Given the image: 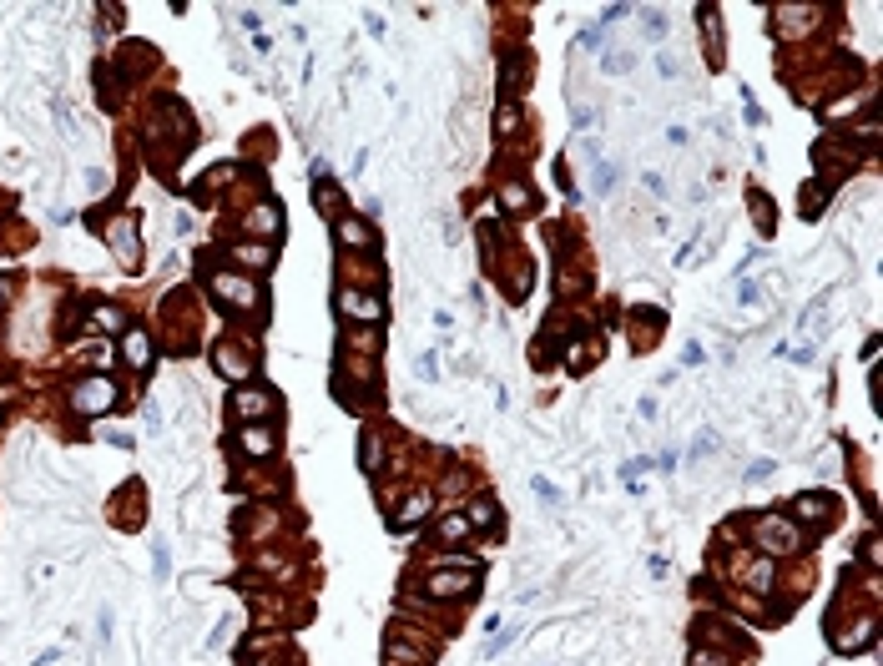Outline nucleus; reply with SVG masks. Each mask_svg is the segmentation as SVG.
Wrapping results in <instances>:
<instances>
[{"mask_svg": "<svg viewBox=\"0 0 883 666\" xmlns=\"http://www.w3.org/2000/svg\"><path fill=\"white\" fill-rule=\"evenodd\" d=\"M762 540H772V550H793V545H798V530L783 525V520H762Z\"/></svg>", "mask_w": 883, "mask_h": 666, "instance_id": "nucleus-6", "label": "nucleus"}, {"mask_svg": "<svg viewBox=\"0 0 883 666\" xmlns=\"http://www.w3.org/2000/svg\"><path fill=\"white\" fill-rule=\"evenodd\" d=\"M339 303H344V313H349V318H369V323H374V318H384V308H379L374 298H364V293H344Z\"/></svg>", "mask_w": 883, "mask_h": 666, "instance_id": "nucleus-5", "label": "nucleus"}, {"mask_svg": "<svg viewBox=\"0 0 883 666\" xmlns=\"http://www.w3.org/2000/svg\"><path fill=\"white\" fill-rule=\"evenodd\" d=\"M147 359H152L147 333H127V364H132V369H147Z\"/></svg>", "mask_w": 883, "mask_h": 666, "instance_id": "nucleus-8", "label": "nucleus"}, {"mask_svg": "<svg viewBox=\"0 0 883 666\" xmlns=\"http://www.w3.org/2000/svg\"><path fill=\"white\" fill-rule=\"evenodd\" d=\"M616 172H621L616 162H601V166H596V192H611V187H616Z\"/></svg>", "mask_w": 883, "mask_h": 666, "instance_id": "nucleus-12", "label": "nucleus"}, {"mask_svg": "<svg viewBox=\"0 0 883 666\" xmlns=\"http://www.w3.org/2000/svg\"><path fill=\"white\" fill-rule=\"evenodd\" d=\"M112 248H117L122 263H132V268L142 263V243H137V228H132V222H117V228H112Z\"/></svg>", "mask_w": 883, "mask_h": 666, "instance_id": "nucleus-3", "label": "nucleus"}, {"mask_svg": "<svg viewBox=\"0 0 883 666\" xmlns=\"http://www.w3.org/2000/svg\"><path fill=\"white\" fill-rule=\"evenodd\" d=\"M91 323H96V328H122V313H117V308H96Z\"/></svg>", "mask_w": 883, "mask_h": 666, "instance_id": "nucleus-14", "label": "nucleus"}, {"mask_svg": "<svg viewBox=\"0 0 883 666\" xmlns=\"http://www.w3.org/2000/svg\"><path fill=\"white\" fill-rule=\"evenodd\" d=\"M167 566H172V561H167V545H157V555H152V571H157V581L167 576Z\"/></svg>", "mask_w": 883, "mask_h": 666, "instance_id": "nucleus-19", "label": "nucleus"}, {"mask_svg": "<svg viewBox=\"0 0 883 666\" xmlns=\"http://www.w3.org/2000/svg\"><path fill=\"white\" fill-rule=\"evenodd\" d=\"M712 444H717L712 434H697V444H692V450H687V465H692V460H702V455L712 450Z\"/></svg>", "mask_w": 883, "mask_h": 666, "instance_id": "nucleus-18", "label": "nucleus"}, {"mask_svg": "<svg viewBox=\"0 0 883 666\" xmlns=\"http://www.w3.org/2000/svg\"><path fill=\"white\" fill-rule=\"evenodd\" d=\"M243 450L268 455V450H273V434H268V429H243Z\"/></svg>", "mask_w": 883, "mask_h": 666, "instance_id": "nucleus-10", "label": "nucleus"}, {"mask_svg": "<svg viewBox=\"0 0 883 666\" xmlns=\"http://www.w3.org/2000/svg\"><path fill=\"white\" fill-rule=\"evenodd\" d=\"M470 586H475V576H434L429 581L434 596H470Z\"/></svg>", "mask_w": 883, "mask_h": 666, "instance_id": "nucleus-7", "label": "nucleus"}, {"mask_svg": "<svg viewBox=\"0 0 883 666\" xmlns=\"http://www.w3.org/2000/svg\"><path fill=\"white\" fill-rule=\"evenodd\" d=\"M828 510V500L823 495H813V500H803V515H823Z\"/></svg>", "mask_w": 883, "mask_h": 666, "instance_id": "nucleus-20", "label": "nucleus"}, {"mask_svg": "<svg viewBox=\"0 0 883 666\" xmlns=\"http://www.w3.org/2000/svg\"><path fill=\"white\" fill-rule=\"evenodd\" d=\"M772 470H778V465H772V460H752V465H747V485H757V480H767Z\"/></svg>", "mask_w": 883, "mask_h": 666, "instance_id": "nucleus-16", "label": "nucleus"}, {"mask_svg": "<svg viewBox=\"0 0 883 666\" xmlns=\"http://www.w3.org/2000/svg\"><path fill=\"white\" fill-rule=\"evenodd\" d=\"M702 359H707V354H702L697 344H687V349H682V364H702Z\"/></svg>", "mask_w": 883, "mask_h": 666, "instance_id": "nucleus-22", "label": "nucleus"}, {"mask_svg": "<svg viewBox=\"0 0 883 666\" xmlns=\"http://www.w3.org/2000/svg\"><path fill=\"white\" fill-rule=\"evenodd\" d=\"M641 31H646V41H661V36H667V16H661V11H646Z\"/></svg>", "mask_w": 883, "mask_h": 666, "instance_id": "nucleus-13", "label": "nucleus"}, {"mask_svg": "<svg viewBox=\"0 0 883 666\" xmlns=\"http://www.w3.org/2000/svg\"><path fill=\"white\" fill-rule=\"evenodd\" d=\"M212 293L228 298L233 308H253V303H258V288L243 283V278H233V273H217V278H212Z\"/></svg>", "mask_w": 883, "mask_h": 666, "instance_id": "nucleus-2", "label": "nucleus"}, {"mask_svg": "<svg viewBox=\"0 0 883 666\" xmlns=\"http://www.w3.org/2000/svg\"><path fill=\"white\" fill-rule=\"evenodd\" d=\"M429 505H434V500H429V495H414V500H409V505L399 510V525H419V520L429 515Z\"/></svg>", "mask_w": 883, "mask_h": 666, "instance_id": "nucleus-9", "label": "nucleus"}, {"mask_svg": "<svg viewBox=\"0 0 883 666\" xmlns=\"http://www.w3.org/2000/svg\"><path fill=\"white\" fill-rule=\"evenodd\" d=\"M233 409H238V414H268V409H273V394H258V388H238V394H233Z\"/></svg>", "mask_w": 883, "mask_h": 666, "instance_id": "nucleus-4", "label": "nucleus"}, {"mask_svg": "<svg viewBox=\"0 0 883 666\" xmlns=\"http://www.w3.org/2000/svg\"><path fill=\"white\" fill-rule=\"evenodd\" d=\"M217 369L233 374V379H243V374H248V359H238V354H228V349H217Z\"/></svg>", "mask_w": 883, "mask_h": 666, "instance_id": "nucleus-11", "label": "nucleus"}, {"mask_svg": "<svg viewBox=\"0 0 883 666\" xmlns=\"http://www.w3.org/2000/svg\"><path fill=\"white\" fill-rule=\"evenodd\" d=\"M112 399H117V384H112V379H86V384L76 388V409H81V414L112 409Z\"/></svg>", "mask_w": 883, "mask_h": 666, "instance_id": "nucleus-1", "label": "nucleus"}, {"mask_svg": "<svg viewBox=\"0 0 883 666\" xmlns=\"http://www.w3.org/2000/svg\"><path fill=\"white\" fill-rule=\"evenodd\" d=\"M339 233H344V243H369V233H364V228H354V222H349V228H339Z\"/></svg>", "mask_w": 883, "mask_h": 666, "instance_id": "nucleus-21", "label": "nucleus"}, {"mask_svg": "<svg viewBox=\"0 0 883 666\" xmlns=\"http://www.w3.org/2000/svg\"><path fill=\"white\" fill-rule=\"evenodd\" d=\"M465 520H470V525H490V520H495V505H490V500H485V505H475V510H470Z\"/></svg>", "mask_w": 883, "mask_h": 666, "instance_id": "nucleus-17", "label": "nucleus"}, {"mask_svg": "<svg viewBox=\"0 0 883 666\" xmlns=\"http://www.w3.org/2000/svg\"><path fill=\"white\" fill-rule=\"evenodd\" d=\"M601 66H606V71H611V76H621V71H631V56H626V51H616V56H606V61H601Z\"/></svg>", "mask_w": 883, "mask_h": 666, "instance_id": "nucleus-15", "label": "nucleus"}]
</instances>
